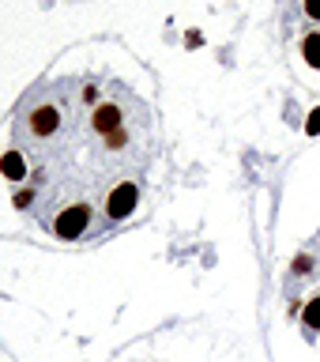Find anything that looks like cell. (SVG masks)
I'll list each match as a JSON object with an SVG mask.
<instances>
[{
    "label": "cell",
    "mask_w": 320,
    "mask_h": 362,
    "mask_svg": "<svg viewBox=\"0 0 320 362\" xmlns=\"http://www.w3.org/2000/svg\"><path fill=\"white\" fill-rule=\"evenodd\" d=\"M302 57H305L313 68H320V30H313L309 38L302 42Z\"/></svg>",
    "instance_id": "7a4b0ae2"
},
{
    "label": "cell",
    "mask_w": 320,
    "mask_h": 362,
    "mask_svg": "<svg viewBox=\"0 0 320 362\" xmlns=\"http://www.w3.org/2000/svg\"><path fill=\"white\" fill-rule=\"evenodd\" d=\"M151 155L155 117L132 87L61 76L16 110L4 174L19 211L61 242H83L136 211Z\"/></svg>",
    "instance_id": "6da1fadb"
},
{
    "label": "cell",
    "mask_w": 320,
    "mask_h": 362,
    "mask_svg": "<svg viewBox=\"0 0 320 362\" xmlns=\"http://www.w3.org/2000/svg\"><path fill=\"white\" fill-rule=\"evenodd\" d=\"M305 16H309V19H320V0H305Z\"/></svg>",
    "instance_id": "277c9868"
},
{
    "label": "cell",
    "mask_w": 320,
    "mask_h": 362,
    "mask_svg": "<svg viewBox=\"0 0 320 362\" xmlns=\"http://www.w3.org/2000/svg\"><path fill=\"white\" fill-rule=\"evenodd\" d=\"M302 321H305V328H309V332H320V298L309 302V310H305Z\"/></svg>",
    "instance_id": "3957f363"
}]
</instances>
